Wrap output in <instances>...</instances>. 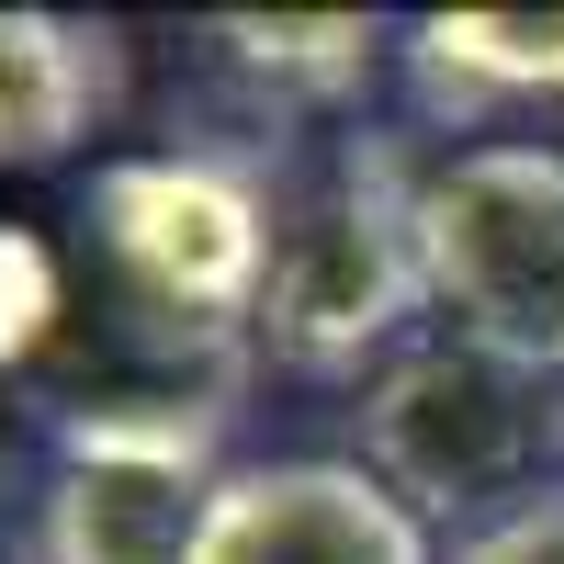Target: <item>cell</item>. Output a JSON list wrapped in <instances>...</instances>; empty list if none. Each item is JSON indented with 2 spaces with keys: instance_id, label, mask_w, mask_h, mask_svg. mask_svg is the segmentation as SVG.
<instances>
[{
  "instance_id": "1",
  "label": "cell",
  "mask_w": 564,
  "mask_h": 564,
  "mask_svg": "<svg viewBox=\"0 0 564 564\" xmlns=\"http://www.w3.org/2000/svg\"><path fill=\"white\" fill-rule=\"evenodd\" d=\"M271 204L238 159H113L79 193L68 316L148 361L159 395H238V339L271 294Z\"/></svg>"
},
{
  "instance_id": "2",
  "label": "cell",
  "mask_w": 564,
  "mask_h": 564,
  "mask_svg": "<svg viewBox=\"0 0 564 564\" xmlns=\"http://www.w3.org/2000/svg\"><path fill=\"white\" fill-rule=\"evenodd\" d=\"M417 271L430 316L486 361L553 384L564 372V148L542 135H475L417 170Z\"/></svg>"
},
{
  "instance_id": "3",
  "label": "cell",
  "mask_w": 564,
  "mask_h": 564,
  "mask_svg": "<svg viewBox=\"0 0 564 564\" xmlns=\"http://www.w3.org/2000/svg\"><path fill=\"white\" fill-rule=\"evenodd\" d=\"M406 316H430V271H417V170L372 135L350 148L316 193L271 226V294L260 339L294 372H384L406 350Z\"/></svg>"
},
{
  "instance_id": "4",
  "label": "cell",
  "mask_w": 564,
  "mask_h": 564,
  "mask_svg": "<svg viewBox=\"0 0 564 564\" xmlns=\"http://www.w3.org/2000/svg\"><path fill=\"white\" fill-rule=\"evenodd\" d=\"M564 417L542 406L531 372L486 361L475 339H406L361 384V475H384L417 520H497L542 486V452Z\"/></svg>"
},
{
  "instance_id": "5",
  "label": "cell",
  "mask_w": 564,
  "mask_h": 564,
  "mask_svg": "<svg viewBox=\"0 0 564 564\" xmlns=\"http://www.w3.org/2000/svg\"><path fill=\"white\" fill-rule=\"evenodd\" d=\"M226 463V406H68L45 475V564H193Z\"/></svg>"
},
{
  "instance_id": "6",
  "label": "cell",
  "mask_w": 564,
  "mask_h": 564,
  "mask_svg": "<svg viewBox=\"0 0 564 564\" xmlns=\"http://www.w3.org/2000/svg\"><path fill=\"white\" fill-rule=\"evenodd\" d=\"M193 564H441L430 520L361 463H238Z\"/></svg>"
},
{
  "instance_id": "7",
  "label": "cell",
  "mask_w": 564,
  "mask_h": 564,
  "mask_svg": "<svg viewBox=\"0 0 564 564\" xmlns=\"http://www.w3.org/2000/svg\"><path fill=\"white\" fill-rule=\"evenodd\" d=\"M113 90V34L57 23V12H0V170H34L102 124Z\"/></svg>"
},
{
  "instance_id": "8",
  "label": "cell",
  "mask_w": 564,
  "mask_h": 564,
  "mask_svg": "<svg viewBox=\"0 0 564 564\" xmlns=\"http://www.w3.org/2000/svg\"><path fill=\"white\" fill-rule=\"evenodd\" d=\"M406 79L452 124L486 102L564 90V12H430V23H406Z\"/></svg>"
},
{
  "instance_id": "9",
  "label": "cell",
  "mask_w": 564,
  "mask_h": 564,
  "mask_svg": "<svg viewBox=\"0 0 564 564\" xmlns=\"http://www.w3.org/2000/svg\"><path fill=\"white\" fill-rule=\"evenodd\" d=\"M215 45L271 90H361L372 57H384V23H361V12H339V23H215Z\"/></svg>"
},
{
  "instance_id": "10",
  "label": "cell",
  "mask_w": 564,
  "mask_h": 564,
  "mask_svg": "<svg viewBox=\"0 0 564 564\" xmlns=\"http://www.w3.org/2000/svg\"><path fill=\"white\" fill-rule=\"evenodd\" d=\"M57 327H68V260L23 226H0V361H45Z\"/></svg>"
},
{
  "instance_id": "11",
  "label": "cell",
  "mask_w": 564,
  "mask_h": 564,
  "mask_svg": "<svg viewBox=\"0 0 564 564\" xmlns=\"http://www.w3.org/2000/svg\"><path fill=\"white\" fill-rule=\"evenodd\" d=\"M452 564H564V475H542L520 508H497L452 542Z\"/></svg>"
},
{
  "instance_id": "12",
  "label": "cell",
  "mask_w": 564,
  "mask_h": 564,
  "mask_svg": "<svg viewBox=\"0 0 564 564\" xmlns=\"http://www.w3.org/2000/svg\"><path fill=\"white\" fill-rule=\"evenodd\" d=\"M0 475H12V430H0Z\"/></svg>"
}]
</instances>
